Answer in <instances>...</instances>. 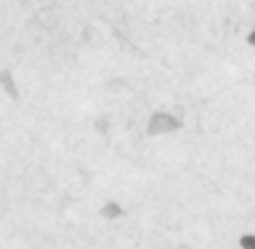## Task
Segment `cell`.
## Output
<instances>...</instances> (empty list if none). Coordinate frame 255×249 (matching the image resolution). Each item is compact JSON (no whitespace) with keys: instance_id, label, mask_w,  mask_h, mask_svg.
<instances>
[{"instance_id":"4","label":"cell","mask_w":255,"mask_h":249,"mask_svg":"<svg viewBox=\"0 0 255 249\" xmlns=\"http://www.w3.org/2000/svg\"><path fill=\"white\" fill-rule=\"evenodd\" d=\"M247 43L251 45V47H255V29H251V31L247 34Z\"/></svg>"},{"instance_id":"3","label":"cell","mask_w":255,"mask_h":249,"mask_svg":"<svg viewBox=\"0 0 255 249\" xmlns=\"http://www.w3.org/2000/svg\"><path fill=\"white\" fill-rule=\"evenodd\" d=\"M240 249H255V234H242L240 236Z\"/></svg>"},{"instance_id":"1","label":"cell","mask_w":255,"mask_h":249,"mask_svg":"<svg viewBox=\"0 0 255 249\" xmlns=\"http://www.w3.org/2000/svg\"><path fill=\"white\" fill-rule=\"evenodd\" d=\"M179 128H181V121L168 110H154L152 115L148 117V124H145V133L152 135V137L154 135L175 133V130H179Z\"/></svg>"},{"instance_id":"2","label":"cell","mask_w":255,"mask_h":249,"mask_svg":"<svg viewBox=\"0 0 255 249\" xmlns=\"http://www.w3.org/2000/svg\"><path fill=\"white\" fill-rule=\"evenodd\" d=\"M126 207L121 205V200L117 198H108V200L101 202V207L97 209V216L103 220V223H117V220L126 218Z\"/></svg>"}]
</instances>
